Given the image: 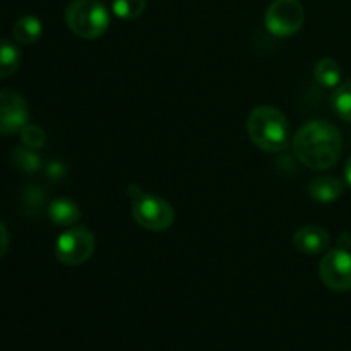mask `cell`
<instances>
[{"instance_id": "6da1fadb", "label": "cell", "mask_w": 351, "mask_h": 351, "mask_svg": "<svg viewBox=\"0 0 351 351\" xmlns=\"http://www.w3.org/2000/svg\"><path fill=\"white\" fill-rule=\"evenodd\" d=\"M293 149L305 167L312 170H328L335 167L341 156V134L326 120H312L295 134Z\"/></svg>"}, {"instance_id": "7a4b0ae2", "label": "cell", "mask_w": 351, "mask_h": 351, "mask_svg": "<svg viewBox=\"0 0 351 351\" xmlns=\"http://www.w3.org/2000/svg\"><path fill=\"white\" fill-rule=\"evenodd\" d=\"M247 130L257 147L264 151H281L288 146L287 117L269 105L257 106L247 120Z\"/></svg>"}, {"instance_id": "3957f363", "label": "cell", "mask_w": 351, "mask_h": 351, "mask_svg": "<svg viewBox=\"0 0 351 351\" xmlns=\"http://www.w3.org/2000/svg\"><path fill=\"white\" fill-rule=\"evenodd\" d=\"M65 23L75 36L95 40L108 29L110 14L99 0H74L65 10Z\"/></svg>"}, {"instance_id": "277c9868", "label": "cell", "mask_w": 351, "mask_h": 351, "mask_svg": "<svg viewBox=\"0 0 351 351\" xmlns=\"http://www.w3.org/2000/svg\"><path fill=\"white\" fill-rule=\"evenodd\" d=\"M132 215L137 225L151 232H165L173 225L175 211L170 202L158 195L143 194L134 201Z\"/></svg>"}, {"instance_id": "5b68a950", "label": "cell", "mask_w": 351, "mask_h": 351, "mask_svg": "<svg viewBox=\"0 0 351 351\" xmlns=\"http://www.w3.org/2000/svg\"><path fill=\"white\" fill-rule=\"evenodd\" d=\"M95 252V237L86 226H74L62 233L55 245V256L62 264L79 266Z\"/></svg>"}, {"instance_id": "8992f818", "label": "cell", "mask_w": 351, "mask_h": 351, "mask_svg": "<svg viewBox=\"0 0 351 351\" xmlns=\"http://www.w3.org/2000/svg\"><path fill=\"white\" fill-rule=\"evenodd\" d=\"M305 19L304 7L298 0H274L266 10L267 31L278 38L293 36Z\"/></svg>"}, {"instance_id": "52a82bcc", "label": "cell", "mask_w": 351, "mask_h": 351, "mask_svg": "<svg viewBox=\"0 0 351 351\" xmlns=\"http://www.w3.org/2000/svg\"><path fill=\"white\" fill-rule=\"evenodd\" d=\"M322 283L332 291L345 293L351 290V254L343 249L331 250L322 257L319 266Z\"/></svg>"}, {"instance_id": "ba28073f", "label": "cell", "mask_w": 351, "mask_h": 351, "mask_svg": "<svg viewBox=\"0 0 351 351\" xmlns=\"http://www.w3.org/2000/svg\"><path fill=\"white\" fill-rule=\"evenodd\" d=\"M27 105L14 91H0V134H17L27 125Z\"/></svg>"}, {"instance_id": "9c48e42d", "label": "cell", "mask_w": 351, "mask_h": 351, "mask_svg": "<svg viewBox=\"0 0 351 351\" xmlns=\"http://www.w3.org/2000/svg\"><path fill=\"white\" fill-rule=\"evenodd\" d=\"M295 247L298 250H302L304 254H321L328 249L329 245V233L326 232L321 226H302L300 230H297L293 237Z\"/></svg>"}, {"instance_id": "30bf717a", "label": "cell", "mask_w": 351, "mask_h": 351, "mask_svg": "<svg viewBox=\"0 0 351 351\" xmlns=\"http://www.w3.org/2000/svg\"><path fill=\"white\" fill-rule=\"evenodd\" d=\"M308 194L317 202L329 204L343 194V184L335 177H315L308 184Z\"/></svg>"}, {"instance_id": "8fae6325", "label": "cell", "mask_w": 351, "mask_h": 351, "mask_svg": "<svg viewBox=\"0 0 351 351\" xmlns=\"http://www.w3.org/2000/svg\"><path fill=\"white\" fill-rule=\"evenodd\" d=\"M48 218L58 226H72L79 221L81 218V211H79L77 204L71 199H55L48 206Z\"/></svg>"}, {"instance_id": "7c38bea8", "label": "cell", "mask_w": 351, "mask_h": 351, "mask_svg": "<svg viewBox=\"0 0 351 351\" xmlns=\"http://www.w3.org/2000/svg\"><path fill=\"white\" fill-rule=\"evenodd\" d=\"M41 33H43V24L34 16H23L21 19L16 21L12 29L16 41H19L23 45H31L34 41H38Z\"/></svg>"}, {"instance_id": "4fadbf2b", "label": "cell", "mask_w": 351, "mask_h": 351, "mask_svg": "<svg viewBox=\"0 0 351 351\" xmlns=\"http://www.w3.org/2000/svg\"><path fill=\"white\" fill-rule=\"evenodd\" d=\"M314 77L324 88H336L341 82V67L332 58H322L315 64Z\"/></svg>"}, {"instance_id": "5bb4252c", "label": "cell", "mask_w": 351, "mask_h": 351, "mask_svg": "<svg viewBox=\"0 0 351 351\" xmlns=\"http://www.w3.org/2000/svg\"><path fill=\"white\" fill-rule=\"evenodd\" d=\"M21 51L10 41H0V79L9 77L19 69Z\"/></svg>"}, {"instance_id": "9a60e30c", "label": "cell", "mask_w": 351, "mask_h": 351, "mask_svg": "<svg viewBox=\"0 0 351 351\" xmlns=\"http://www.w3.org/2000/svg\"><path fill=\"white\" fill-rule=\"evenodd\" d=\"M331 105L339 119L351 122V81L343 82L336 88V91L332 93Z\"/></svg>"}, {"instance_id": "2e32d148", "label": "cell", "mask_w": 351, "mask_h": 351, "mask_svg": "<svg viewBox=\"0 0 351 351\" xmlns=\"http://www.w3.org/2000/svg\"><path fill=\"white\" fill-rule=\"evenodd\" d=\"M112 9L120 19H136L146 9V0H113Z\"/></svg>"}, {"instance_id": "e0dca14e", "label": "cell", "mask_w": 351, "mask_h": 351, "mask_svg": "<svg viewBox=\"0 0 351 351\" xmlns=\"http://www.w3.org/2000/svg\"><path fill=\"white\" fill-rule=\"evenodd\" d=\"M21 139L23 144L29 149H38L45 144V132L36 125H26L21 130Z\"/></svg>"}, {"instance_id": "ac0fdd59", "label": "cell", "mask_w": 351, "mask_h": 351, "mask_svg": "<svg viewBox=\"0 0 351 351\" xmlns=\"http://www.w3.org/2000/svg\"><path fill=\"white\" fill-rule=\"evenodd\" d=\"M14 161L24 171H34L40 167V158L33 154V149H29V147L27 149H17L14 153Z\"/></svg>"}, {"instance_id": "d6986e66", "label": "cell", "mask_w": 351, "mask_h": 351, "mask_svg": "<svg viewBox=\"0 0 351 351\" xmlns=\"http://www.w3.org/2000/svg\"><path fill=\"white\" fill-rule=\"evenodd\" d=\"M7 247H9V233H7L5 225L0 221V257L7 252Z\"/></svg>"}, {"instance_id": "ffe728a7", "label": "cell", "mask_w": 351, "mask_h": 351, "mask_svg": "<svg viewBox=\"0 0 351 351\" xmlns=\"http://www.w3.org/2000/svg\"><path fill=\"white\" fill-rule=\"evenodd\" d=\"M345 178H346V184L351 187V156L350 160L346 161V167H345Z\"/></svg>"}]
</instances>
